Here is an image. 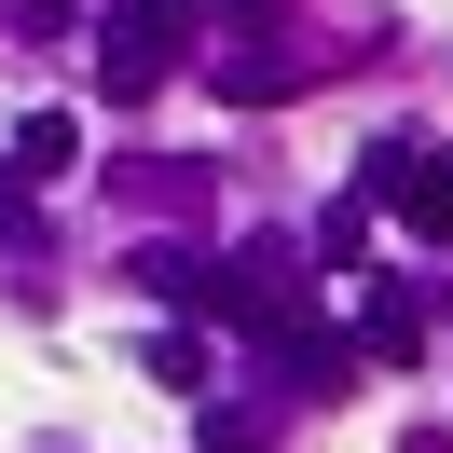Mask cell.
<instances>
[{"label": "cell", "instance_id": "obj_1", "mask_svg": "<svg viewBox=\"0 0 453 453\" xmlns=\"http://www.w3.org/2000/svg\"><path fill=\"white\" fill-rule=\"evenodd\" d=\"M303 303H316V275H303V248L288 234H248V248L220 261V288H206V316H234V330H303Z\"/></svg>", "mask_w": 453, "mask_h": 453}, {"label": "cell", "instance_id": "obj_2", "mask_svg": "<svg viewBox=\"0 0 453 453\" xmlns=\"http://www.w3.org/2000/svg\"><path fill=\"white\" fill-rule=\"evenodd\" d=\"M179 56H193L179 0H111V14H96V96H124V111H138V96L165 83Z\"/></svg>", "mask_w": 453, "mask_h": 453}, {"label": "cell", "instance_id": "obj_3", "mask_svg": "<svg viewBox=\"0 0 453 453\" xmlns=\"http://www.w3.org/2000/svg\"><path fill=\"white\" fill-rule=\"evenodd\" d=\"M275 371H288V398H343L357 385V343L343 330H275Z\"/></svg>", "mask_w": 453, "mask_h": 453}, {"label": "cell", "instance_id": "obj_4", "mask_svg": "<svg viewBox=\"0 0 453 453\" xmlns=\"http://www.w3.org/2000/svg\"><path fill=\"white\" fill-rule=\"evenodd\" d=\"M426 330H440L426 288H371V303H357V357H426Z\"/></svg>", "mask_w": 453, "mask_h": 453}, {"label": "cell", "instance_id": "obj_5", "mask_svg": "<svg viewBox=\"0 0 453 453\" xmlns=\"http://www.w3.org/2000/svg\"><path fill=\"white\" fill-rule=\"evenodd\" d=\"M124 275H138L151 303H179V316H206V288H220V261H206V248H165V234H151V248L124 261Z\"/></svg>", "mask_w": 453, "mask_h": 453}, {"label": "cell", "instance_id": "obj_6", "mask_svg": "<svg viewBox=\"0 0 453 453\" xmlns=\"http://www.w3.org/2000/svg\"><path fill=\"white\" fill-rule=\"evenodd\" d=\"M69 165H83V124H69V111H28V124H14V179H69Z\"/></svg>", "mask_w": 453, "mask_h": 453}, {"label": "cell", "instance_id": "obj_7", "mask_svg": "<svg viewBox=\"0 0 453 453\" xmlns=\"http://www.w3.org/2000/svg\"><path fill=\"white\" fill-rule=\"evenodd\" d=\"M398 220L453 248V151H412V179H398Z\"/></svg>", "mask_w": 453, "mask_h": 453}, {"label": "cell", "instance_id": "obj_8", "mask_svg": "<svg viewBox=\"0 0 453 453\" xmlns=\"http://www.w3.org/2000/svg\"><path fill=\"white\" fill-rule=\"evenodd\" d=\"M220 96L234 111H275V96H303V56H220Z\"/></svg>", "mask_w": 453, "mask_h": 453}, {"label": "cell", "instance_id": "obj_9", "mask_svg": "<svg viewBox=\"0 0 453 453\" xmlns=\"http://www.w3.org/2000/svg\"><path fill=\"white\" fill-rule=\"evenodd\" d=\"M193 453H275V426H261L248 398H206V412H193Z\"/></svg>", "mask_w": 453, "mask_h": 453}, {"label": "cell", "instance_id": "obj_10", "mask_svg": "<svg viewBox=\"0 0 453 453\" xmlns=\"http://www.w3.org/2000/svg\"><path fill=\"white\" fill-rule=\"evenodd\" d=\"M151 385H179V398H206V343H193V330H151Z\"/></svg>", "mask_w": 453, "mask_h": 453}, {"label": "cell", "instance_id": "obj_11", "mask_svg": "<svg viewBox=\"0 0 453 453\" xmlns=\"http://www.w3.org/2000/svg\"><path fill=\"white\" fill-rule=\"evenodd\" d=\"M28 234H42V206H28V179L0 165V248H28Z\"/></svg>", "mask_w": 453, "mask_h": 453}, {"label": "cell", "instance_id": "obj_12", "mask_svg": "<svg viewBox=\"0 0 453 453\" xmlns=\"http://www.w3.org/2000/svg\"><path fill=\"white\" fill-rule=\"evenodd\" d=\"M14 14H28V28H56V14H69V0H14Z\"/></svg>", "mask_w": 453, "mask_h": 453}, {"label": "cell", "instance_id": "obj_13", "mask_svg": "<svg viewBox=\"0 0 453 453\" xmlns=\"http://www.w3.org/2000/svg\"><path fill=\"white\" fill-rule=\"evenodd\" d=\"M206 14H261V0H206Z\"/></svg>", "mask_w": 453, "mask_h": 453}]
</instances>
